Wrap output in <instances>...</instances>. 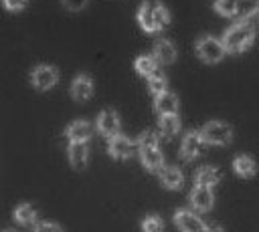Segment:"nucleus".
<instances>
[{
  "instance_id": "a211bd4d",
  "label": "nucleus",
  "mask_w": 259,
  "mask_h": 232,
  "mask_svg": "<svg viewBox=\"0 0 259 232\" xmlns=\"http://www.w3.org/2000/svg\"><path fill=\"white\" fill-rule=\"evenodd\" d=\"M158 127L166 137H172V135H176L180 131V119H178L176 113H164V115H160Z\"/></svg>"
},
{
  "instance_id": "7ed1b4c3",
  "label": "nucleus",
  "mask_w": 259,
  "mask_h": 232,
  "mask_svg": "<svg viewBox=\"0 0 259 232\" xmlns=\"http://www.w3.org/2000/svg\"><path fill=\"white\" fill-rule=\"evenodd\" d=\"M200 135H202L204 143H210V145H227L233 139V129L227 123H223V121H208L200 129Z\"/></svg>"
},
{
  "instance_id": "9d476101",
  "label": "nucleus",
  "mask_w": 259,
  "mask_h": 232,
  "mask_svg": "<svg viewBox=\"0 0 259 232\" xmlns=\"http://www.w3.org/2000/svg\"><path fill=\"white\" fill-rule=\"evenodd\" d=\"M97 131L101 135H105V137H111V135L119 133V117H117V113L111 111V109L101 111L99 117H97Z\"/></svg>"
},
{
  "instance_id": "dca6fc26",
  "label": "nucleus",
  "mask_w": 259,
  "mask_h": 232,
  "mask_svg": "<svg viewBox=\"0 0 259 232\" xmlns=\"http://www.w3.org/2000/svg\"><path fill=\"white\" fill-rule=\"evenodd\" d=\"M93 133V127L87 123V121H73L69 127H67V137L69 141H89Z\"/></svg>"
},
{
  "instance_id": "aec40b11",
  "label": "nucleus",
  "mask_w": 259,
  "mask_h": 232,
  "mask_svg": "<svg viewBox=\"0 0 259 232\" xmlns=\"http://www.w3.org/2000/svg\"><path fill=\"white\" fill-rule=\"evenodd\" d=\"M233 167H235V171H237L239 176H243V178H251V176L257 171V163H255L249 155H239V157H235Z\"/></svg>"
},
{
  "instance_id": "412c9836",
  "label": "nucleus",
  "mask_w": 259,
  "mask_h": 232,
  "mask_svg": "<svg viewBox=\"0 0 259 232\" xmlns=\"http://www.w3.org/2000/svg\"><path fill=\"white\" fill-rule=\"evenodd\" d=\"M219 180H221V173L214 169V167H200L198 171H196V176H194V182L196 184H200V186H214V184H219Z\"/></svg>"
},
{
  "instance_id": "cd10ccee",
  "label": "nucleus",
  "mask_w": 259,
  "mask_h": 232,
  "mask_svg": "<svg viewBox=\"0 0 259 232\" xmlns=\"http://www.w3.org/2000/svg\"><path fill=\"white\" fill-rule=\"evenodd\" d=\"M32 228L34 230H55V232H59L61 230V226L59 224H53V222H40V224H32Z\"/></svg>"
},
{
  "instance_id": "6ab92c4d",
  "label": "nucleus",
  "mask_w": 259,
  "mask_h": 232,
  "mask_svg": "<svg viewBox=\"0 0 259 232\" xmlns=\"http://www.w3.org/2000/svg\"><path fill=\"white\" fill-rule=\"evenodd\" d=\"M257 12H259V0H237V6H235L237 20H247Z\"/></svg>"
},
{
  "instance_id": "423d86ee",
  "label": "nucleus",
  "mask_w": 259,
  "mask_h": 232,
  "mask_svg": "<svg viewBox=\"0 0 259 232\" xmlns=\"http://www.w3.org/2000/svg\"><path fill=\"white\" fill-rule=\"evenodd\" d=\"M140 159L144 163V167L148 171H158L162 169L164 165V155L162 151L158 149V143H152V145H140Z\"/></svg>"
},
{
  "instance_id": "9b49d317",
  "label": "nucleus",
  "mask_w": 259,
  "mask_h": 232,
  "mask_svg": "<svg viewBox=\"0 0 259 232\" xmlns=\"http://www.w3.org/2000/svg\"><path fill=\"white\" fill-rule=\"evenodd\" d=\"M134 149V141H130L127 137L115 133L109 137V143H107V151L111 157H117V159H123V157H130Z\"/></svg>"
},
{
  "instance_id": "ddd939ff",
  "label": "nucleus",
  "mask_w": 259,
  "mask_h": 232,
  "mask_svg": "<svg viewBox=\"0 0 259 232\" xmlns=\"http://www.w3.org/2000/svg\"><path fill=\"white\" fill-rule=\"evenodd\" d=\"M71 95L75 101H87L93 95V81L87 75H77L71 83Z\"/></svg>"
},
{
  "instance_id": "a878e982",
  "label": "nucleus",
  "mask_w": 259,
  "mask_h": 232,
  "mask_svg": "<svg viewBox=\"0 0 259 232\" xmlns=\"http://www.w3.org/2000/svg\"><path fill=\"white\" fill-rule=\"evenodd\" d=\"M162 226H164V222H162L158 216H150V218H146V220L142 222V228H144L146 232H158V230H162Z\"/></svg>"
},
{
  "instance_id": "0eeeda50",
  "label": "nucleus",
  "mask_w": 259,
  "mask_h": 232,
  "mask_svg": "<svg viewBox=\"0 0 259 232\" xmlns=\"http://www.w3.org/2000/svg\"><path fill=\"white\" fill-rule=\"evenodd\" d=\"M174 222L184 232H202V230H206V224L190 210H178L174 214Z\"/></svg>"
},
{
  "instance_id": "20e7f679",
  "label": "nucleus",
  "mask_w": 259,
  "mask_h": 232,
  "mask_svg": "<svg viewBox=\"0 0 259 232\" xmlns=\"http://www.w3.org/2000/svg\"><path fill=\"white\" fill-rule=\"evenodd\" d=\"M225 44H223V40H219V38H214V36H202V38H198V42H196V54L204 61V63H219L223 56H225Z\"/></svg>"
},
{
  "instance_id": "b1692460",
  "label": "nucleus",
  "mask_w": 259,
  "mask_h": 232,
  "mask_svg": "<svg viewBox=\"0 0 259 232\" xmlns=\"http://www.w3.org/2000/svg\"><path fill=\"white\" fill-rule=\"evenodd\" d=\"M148 87H150V91H152L154 95L166 91V77H164L162 73H152V75L148 77Z\"/></svg>"
},
{
  "instance_id": "f257e3e1",
  "label": "nucleus",
  "mask_w": 259,
  "mask_h": 232,
  "mask_svg": "<svg viewBox=\"0 0 259 232\" xmlns=\"http://www.w3.org/2000/svg\"><path fill=\"white\" fill-rule=\"evenodd\" d=\"M168 10L160 0H144L138 10V22L146 32H158L168 24Z\"/></svg>"
},
{
  "instance_id": "bb28decb",
  "label": "nucleus",
  "mask_w": 259,
  "mask_h": 232,
  "mask_svg": "<svg viewBox=\"0 0 259 232\" xmlns=\"http://www.w3.org/2000/svg\"><path fill=\"white\" fill-rule=\"evenodd\" d=\"M26 2H28V0H4V6H6L8 10H22V8L26 6Z\"/></svg>"
},
{
  "instance_id": "f8f14e48",
  "label": "nucleus",
  "mask_w": 259,
  "mask_h": 232,
  "mask_svg": "<svg viewBox=\"0 0 259 232\" xmlns=\"http://www.w3.org/2000/svg\"><path fill=\"white\" fill-rule=\"evenodd\" d=\"M69 161L75 169H83L89 161V147L87 141H71L69 143Z\"/></svg>"
},
{
  "instance_id": "39448f33",
  "label": "nucleus",
  "mask_w": 259,
  "mask_h": 232,
  "mask_svg": "<svg viewBox=\"0 0 259 232\" xmlns=\"http://www.w3.org/2000/svg\"><path fill=\"white\" fill-rule=\"evenodd\" d=\"M30 81H32V85H34L38 91H47V89H51V87L57 85V81H59V71H57L55 67H51V65H38V67L32 71Z\"/></svg>"
},
{
  "instance_id": "5701e85b",
  "label": "nucleus",
  "mask_w": 259,
  "mask_h": 232,
  "mask_svg": "<svg viewBox=\"0 0 259 232\" xmlns=\"http://www.w3.org/2000/svg\"><path fill=\"white\" fill-rule=\"evenodd\" d=\"M156 69H158V61L154 56H150V54H144V56H140L136 61V71L142 77H150L152 73H156Z\"/></svg>"
},
{
  "instance_id": "c85d7f7f",
  "label": "nucleus",
  "mask_w": 259,
  "mask_h": 232,
  "mask_svg": "<svg viewBox=\"0 0 259 232\" xmlns=\"http://www.w3.org/2000/svg\"><path fill=\"white\" fill-rule=\"evenodd\" d=\"M63 4H65L69 10H81V8H85L87 0H63Z\"/></svg>"
},
{
  "instance_id": "4468645a",
  "label": "nucleus",
  "mask_w": 259,
  "mask_h": 232,
  "mask_svg": "<svg viewBox=\"0 0 259 232\" xmlns=\"http://www.w3.org/2000/svg\"><path fill=\"white\" fill-rule=\"evenodd\" d=\"M154 109L158 111V115H164V113H176L178 111V97L170 91H162L156 95V101H154Z\"/></svg>"
},
{
  "instance_id": "4be33fe9",
  "label": "nucleus",
  "mask_w": 259,
  "mask_h": 232,
  "mask_svg": "<svg viewBox=\"0 0 259 232\" xmlns=\"http://www.w3.org/2000/svg\"><path fill=\"white\" fill-rule=\"evenodd\" d=\"M34 218H36V212L32 206L28 204H20L16 210H14V220L22 226H32L34 224Z\"/></svg>"
},
{
  "instance_id": "f3484780",
  "label": "nucleus",
  "mask_w": 259,
  "mask_h": 232,
  "mask_svg": "<svg viewBox=\"0 0 259 232\" xmlns=\"http://www.w3.org/2000/svg\"><path fill=\"white\" fill-rule=\"evenodd\" d=\"M160 184L168 190H178L182 186V171L178 167H162L160 169Z\"/></svg>"
},
{
  "instance_id": "393cba45",
  "label": "nucleus",
  "mask_w": 259,
  "mask_h": 232,
  "mask_svg": "<svg viewBox=\"0 0 259 232\" xmlns=\"http://www.w3.org/2000/svg\"><path fill=\"white\" fill-rule=\"evenodd\" d=\"M237 0H214V10L223 16H235Z\"/></svg>"
},
{
  "instance_id": "6e6552de",
  "label": "nucleus",
  "mask_w": 259,
  "mask_h": 232,
  "mask_svg": "<svg viewBox=\"0 0 259 232\" xmlns=\"http://www.w3.org/2000/svg\"><path fill=\"white\" fill-rule=\"evenodd\" d=\"M202 145H204V139L200 135V131H188L182 139V145H180V155L184 159H194L200 151H202Z\"/></svg>"
},
{
  "instance_id": "1a4fd4ad",
  "label": "nucleus",
  "mask_w": 259,
  "mask_h": 232,
  "mask_svg": "<svg viewBox=\"0 0 259 232\" xmlns=\"http://www.w3.org/2000/svg\"><path fill=\"white\" fill-rule=\"evenodd\" d=\"M190 202H192V206H194L198 212H208V210L212 208V202H214V196H212L210 186H200V184H196L194 190L190 192Z\"/></svg>"
},
{
  "instance_id": "2eb2a0df",
  "label": "nucleus",
  "mask_w": 259,
  "mask_h": 232,
  "mask_svg": "<svg viewBox=\"0 0 259 232\" xmlns=\"http://www.w3.org/2000/svg\"><path fill=\"white\" fill-rule=\"evenodd\" d=\"M154 59H156L158 63H162V65L174 63V61H176V48H174V44H172L170 40L160 38V40L154 44Z\"/></svg>"
},
{
  "instance_id": "f03ea898",
  "label": "nucleus",
  "mask_w": 259,
  "mask_h": 232,
  "mask_svg": "<svg viewBox=\"0 0 259 232\" xmlns=\"http://www.w3.org/2000/svg\"><path fill=\"white\" fill-rule=\"evenodd\" d=\"M253 40H255V28L243 20L231 26L223 36V44L227 52H243L253 44Z\"/></svg>"
}]
</instances>
